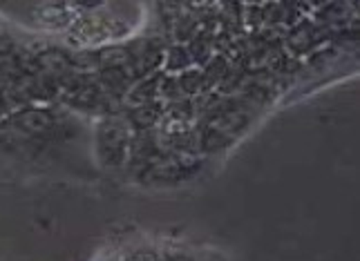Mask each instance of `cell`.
<instances>
[{
	"label": "cell",
	"mask_w": 360,
	"mask_h": 261,
	"mask_svg": "<svg viewBox=\"0 0 360 261\" xmlns=\"http://www.w3.org/2000/svg\"><path fill=\"white\" fill-rule=\"evenodd\" d=\"M132 145V126L126 116L110 114L96 128V154L105 168L126 163Z\"/></svg>",
	"instance_id": "6da1fadb"
},
{
	"label": "cell",
	"mask_w": 360,
	"mask_h": 261,
	"mask_svg": "<svg viewBox=\"0 0 360 261\" xmlns=\"http://www.w3.org/2000/svg\"><path fill=\"white\" fill-rule=\"evenodd\" d=\"M128 34V25L112 16H85L77 20L68 32V45L79 52H90V47L105 45Z\"/></svg>",
	"instance_id": "7a4b0ae2"
},
{
	"label": "cell",
	"mask_w": 360,
	"mask_h": 261,
	"mask_svg": "<svg viewBox=\"0 0 360 261\" xmlns=\"http://www.w3.org/2000/svg\"><path fill=\"white\" fill-rule=\"evenodd\" d=\"M248 121H251V112L244 109V105H229L224 109H219L217 114L208 121L204 139H202V147L206 152L224 147L226 143L235 139V134L246 128Z\"/></svg>",
	"instance_id": "3957f363"
},
{
	"label": "cell",
	"mask_w": 360,
	"mask_h": 261,
	"mask_svg": "<svg viewBox=\"0 0 360 261\" xmlns=\"http://www.w3.org/2000/svg\"><path fill=\"white\" fill-rule=\"evenodd\" d=\"M7 126L16 134L25 136V139H45L56 130V119L43 107H20L11 112L7 119Z\"/></svg>",
	"instance_id": "277c9868"
},
{
	"label": "cell",
	"mask_w": 360,
	"mask_h": 261,
	"mask_svg": "<svg viewBox=\"0 0 360 261\" xmlns=\"http://www.w3.org/2000/svg\"><path fill=\"white\" fill-rule=\"evenodd\" d=\"M34 58V67L41 76L54 81V83H63L68 76L74 74V65H72V54L65 52V49L58 47H45L41 52L32 54Z\"/></svg>",
	"instance_id": "5b68a950"
},
{
	"label": "cell",
	"mask_w": 360,
	"mask_h": 261,
	"mask_svg": "<svg viewBox=\"0 0 360 261\" xmlns=\"http://www.w3.org/2000/svg\"><path fill=\"white\" fill-rule=\"evenodd\" d=\"M34 20L41 25L45 29H54V32H60V29H70L77 18H74V11H70V5H41L34 9Z\"/></svg>",
	"instance_id": "8992f818"
},
{
	"label": "cell",
	"mask_w": 360,
	"mask_h": 261,
	"mask_svg": "<svg viewBox=\"0 0 360 261\" xmlns=\"http://www.w3.org/2000/svg\"><path fill=\"white\" fill-rule=\"evenodd\" d=\"M94 60L98 69H130L132 54L128 45H105L94 49Z\"/></svg>",
	"instance_id": "52a82bcc"
},
{
	"label": "cell",
	"mask_w": 360,
	"mask_h": 261,
	"mask_svg": "<svg viewBox=\"0 0 360 261\" xmlns=\"http://www.w3.org/2000/svg\"><path fill=\"white\" fill-rule=\"evenodd\" d=\"M161 119H164V107H161V103H157V101L134 105L128 112V123L132 126V130H139V132H148V130L157 128Z\"/></svg>",
	"instance_id": "ba28073f"
},
{
	"label": "cell",
	"mask_w": 360,
	"mask_h": 261,
	"mask_svg": "<svg viewBox=\"0 0 360 261\" xmlns=\"http://www.w3.org/2000/svg\"><path fill=\"white\" fill-rule=\"evenodd\" d=\"M161 74H153V76H146V79H141V81H136L130 90H128V94L123 96V101H126L128 105H143V103H153L155 98H157V94H159V83H161Z\"/></svg>",
	"instance_id": "9c48e42d"
},
{
	"label": "cell",
	"mask_w": 360,
	"mask_h": 261,
	"mask_svg": "<svg viewBox=\"0 0 360 261\" xmlns=\"http://www.w3.org/2000/svg\"><path fill=\"white\" fill-rule=\"evenodd\" d=\"M316 27L309 20L300 22V25H295V27L289 32L287 36V45L293 54H302L307 52V49H311L314 43H316Z\"/></svg>",
	"instance_id": "30bf717a"
},
{
	"label": "cell",
	"mask_w": 360,
	"mask_h": 261,
	"mask_svg": "<svg viewBox=\"0 0 360 261\" xmlns=\"http://www.w3.org/2000/svg\"><path fill=\"white\" fill-rule=\"evenodd\" d=\"M177 81H179V87H181L184 94H200L204 87H206L204 74L197 72V69H186V72H181V76Z\"/></svg>",
	"instance_id": "8fae6325"
},
{
	"label": "cell",
	"mask_w": 360,
	"mask_h": 261,
	"mask_svg": "<svg viewBox=\"0 0 360 261\" xmlns=\"http://www.w3.org/2000/svg\"><path fill=\"white\" fill-rule=\"evenodd\" d=\"M226 72H229V60L224 56H217V58L210 60V63L206 65V69L202 72L204 74V81H206V87L224 81Z\"/></svg>",
	"instance_id": "7c38bea8"
},
{
	"label": "cell",
	"mask_w": 360,
	"mask_h": 261,
	"mask_svg": "<svg viewBox=\"0 0 360 261\" xmlns=\"http://www.w3.org/2000/svg\"><path fill=\"white\" fill-rule=\"evenodd\" d=\"M188 56L191 60H197V63H208L210 56H213V47H210V41L206 36H193Z\"/></svg>",
	"instance_id": "4fadbf2b"
},
{
	"label": "cell",
	"mask_w": 360,
	"mask_h": 261,
	"mask_svg": "<svg viewBox=\"0 0 360 261\" xmlns=\"http://www.w3.org/2000/svg\"><path fill=\"white\" fill-rule=\"evenodd\" d=\"M191 65V56L188 52H186L184 47L175 45V47H170L168 49V56H166V67L170 72H186Z\"/></svg>",
	"instance_id": "5bb4252c"
},
{
	"label": "cell",
	"mask_w": 360,
	"mask_h": 261,
	"mask_svg": "<svg viewBox=\"0 0 360 261\" xmlns=\"http://www.w3.org/2000/svg\"><path fill=\"white\" fill-rule=\"evenodd\" d=\"M11 56H16V45L7 34L0 32V60L11 58Z\"/></svg>",
	"instance_id": "9a60e30c"
},
{
	"label": "cell",
	"mask_w": 360,
	"mask_h": 261,
	"mask_svg": "<svg viewBox=\"0 0 360 261\" xmlns=\"http://www.w3.org/2000/svg\"><path fill=\"white\" fill-rule=\"evenodd\" d=\"M130 259L132 261H161L155 250H139V253H134Z\"/></svg>",
	"instance_id": "2e32d148"
}]
</instances>
